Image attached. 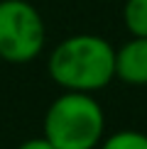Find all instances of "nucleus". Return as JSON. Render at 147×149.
Wrapping results in <instances>:
<instances>
[{
  "label": "nucleus",
  "mask_w": 147,
  "mask_h": 149,
  "mask_svg": "<svg viewBox=\"0 0 147 149\" xmlns=\"http://www.w3.org/2000/svg\"><path fill=\"white\" fill-rule=\"evenodd\" d=\"M47 71L64 91H101L115 78V47L91 32L71 34L49 52Z\"/></svg>",
  "instance_id": "obj_1"
},
{
  "label": "nucleus",
  "mask_w": 147,
  "mask_h": 149,
  "mask_svg": "<svg viewBox=\"0 0 147 149\" xmlns=\"http://www.w3.org/2000/svg\"><path fill=\"white\" fill-rule=\"evenodd\" d=\"M123 24L130 37H147V0H125Z\"/></svg>",
  "instance_id": "obj_5"
},
{
  "label": "nucleus",
  "mask_w": 147,
  "mask_h": 149,
  "mask_svg": "<svg viewBox=\"0 0 147 149\" xmlns=\"http://www.w3.org/2000/svg\"><path fill=\"white\" fill-rule=\"evenodd\" d=\"M115 78L127 86H147V37H130L115 49Z\"/></svg>",
  "instance_id": "obj_4"
},
{
  "label": "nucleus",
  "mask_w": 147,
  "mask_h": 149,
  "mask_svg": "<svg viewBox=\"0 0 147 149\" xmlns=\"http://www.w3.org/2000/svg\"><path fill=\"white\" fill-rule=\"evenodd\" d=\"M42 137L54 149H98L106 137V113L91 93L64 91L47 108Z\"/></svg>",
  "instance_id": "obj_2"
},
{
  "label": "nucleus",
  "mask_w": 147,
  "mask_h": 149,
  "mask_svg": "<svg viewBox=\"0 0 147 149\" xmlns=\"http://www.w3.org/2000/svg\"><path fill=\"white\" fill-rule=\"evenodd\" d=\"M17 149H54V147H52V142H49L47 137H32V139L22 142Z\"/></svg>",
  "instance_id": "obj_7"
},
{
  "label": "nucleus",
  "mask_w": 147,
  "mask_h": 149,
  "mask_svg": "<svg viewBox=\"0 0 147 149\" xmlns=\"http://www.w3.org/2000/svg\"><path fill=\"white\" fill-rule=\"evenodd\" d=\"M47 27L42 12L27 0H0V59L29 64L42 54Z\"/></svg>",
  "instance_id": "obj_3"
},
{
  "label": "nucleus",
  "mask_w": 147,
  "mask_h": 149,
  "mask_svg": "<svg viewBox=\"0 0 147 149\" xmlns=\"http://www.w3.org/2000/svg\"><path fill=\"white\" fill-rule=\"evenodd\" d=\"M98 149H147V134L140 130H118L101 139Z\"/></svg>",
  "instance_id": "obj_6"
}]
</instances>
